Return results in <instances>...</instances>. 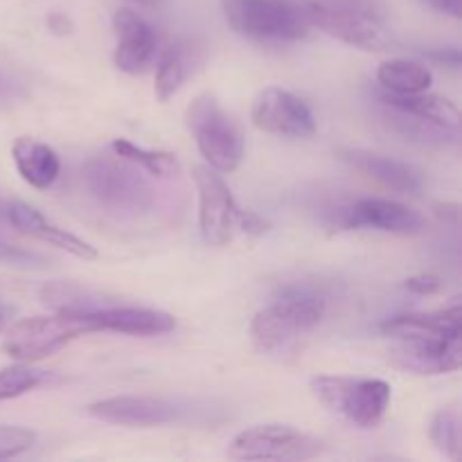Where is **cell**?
<instances>
[{"label":"cell","instance_id":"obj_27","mask_svg":"<svg viewBox=\"0 0 462 462\" xmlns=\"http://www.w3.org/2000/svg\"><path fill=\"white\" fill-rule=\"evenodd\" d=\"M45 379H48V374L43 370H34L30 365L21 364V361L16 365L3 368L0 370V402L16 400L25 393L34 391Z\"/></svg>","mask_w":462,"mask_h":462},{"label":"cell","instance_id":"obj_31","mask_svg":"<svg viewBox=\"0 0 462 462\" xmlns=\"http://www.w3.org/2000/svg\"><path fill=\"white\" fill-rule=\"evenodd\" d=\"M404 287L409 291L418 293V296H433V293L442 291V280L438 275L431 273H422V275H413L404 282Z\"/></svg>","mask_w":462,"mask_h":462},{"label":"cell","instance_id":"obj_1","mask_svg":"<svg viewBox=\"0 0 462 462\" xmlns=\"http://www.w3.org/2000/svg\"><path fill=\"white\" fill-rule=\"evenodd\" d=\"M310 388L329 413L359 429L379 427L393 400L391 383L383 379L319 374L311 379Z\"/></svg>","mask_w":462,"mask_h":462},{"label":"cell","instance_id":"obj_14","mask_svg":"<svg viewBox=\"0 0 462 462\" xmlns=\"http://www.w3.org/2000/svg\"><path fill=\"white\" fill-rule=\"evenodd\" d=\"M113 30L117 36L116 66L126 75H140L147 70L156 54V32L131 9H117L113 14Z\"/></svg>","mask_w":462,"mask_h":462},{"label":"cell","instance_id":"obj_8","mask_svg":"<svg viewBox=\"0 0 462 462\" xmlns=\"http://www.w3.org/2000/svg\"><path fill=\"white\" fill-rule=\"evenodd\" d=\"M323 451L319 438L287 424L244 429L228 445V456L235 460H311Z\"/></svg>","mask_w":462,"mask_h":462},{"label":"cell","instance_id":"obj_24","mask_svg":"<svg viewBox=\"0 0 462 462\" xmlns=\"http://www.w3.org/2000/svg\"><path fill=\"white\" fill-rule=\"evenodd\" d=\"M111 149L116 156L134 162L135 167L144 170L147 174L161 176V179H170V176L179 174V161H176L174 153L170 152H158V149L140 147V144L129 143V140H122V138L113 140Z\"/></svg>","mask_w":462,"mask_h":462},{"label":"cell","instance_id":"obj_16","mask_svg":"<svg viewBox=\"0 0 462 462\" xmlns=\"http://www.w3.org/2000/svg\"><path fill=\"white\" fill-rule=\"evenodd\" d=\"M95 332H116L126 337H158L176 328V319L167 311L149 307H99L90 311Z\"/></svg>","mask_w":462,"mask_h":462},{"label":"cell","instance_id":"obj_28","mask_svg":"<svg viewBox=\"0 0 462 462\" xmlns=\"http://www.w3.org/2000/svg\"><path fill=\"white\" fill-rule=\"evenodd\" d=\"M36 445V433L25 427L0 424V460L16 458Z\"/></svg>","mask_w":462,"mask_h":462},{"label":"cell","instance_id":"obj_3","mask_svg":"<svg viewBox=\"0 0 462 462\" xmlns=\"http://www.w3.org/2000/svg\"><path fill=\"white\" fill-rule=\"evenodd\" d=\"M228 25L253 41H300L310 34L302 0H219Z\"/></svg>","mask_w":462,"mask_h":462},{"label":"cell","instance_id":"obj_12","mask_svg":"<svg viewBox=\"0 0 462 462\" xmlns=\"http://www.w3.org/2000/svg\"><path fill=\"white\" fill-rule=\"evenodd\" d=\"M427 226L422 212L388 199H359L338 215V228L343 230L373 228L393 235H422Z\"/></svg>","mask_w":462,"mask_h":462},{"label":"cell","instance_id":"obj_23","mask_svg":"<svg viewBox=\"0 0 462 462\" xmlns=\"http://www.w3.org/2000/svg\"><path fill=\"white\" fill-rule=\"evenodd\" d=\"M377 79L391 95H413L429 90L433 75L427 66L411 59H391L377 70Z\"/></svg>","mask_w":462,"mask_h":462},{"label":"cell","instance_id":"obj_29","mask_svg":"<svg viewBox=\"0 0 462 462\" xmlns=\"http://www.w3.org/2000/svg\"><path fill=\"white\" fill-rule=\"evenodd\" d=\"M27 95L25 81L14 72L0 68V108H9Z\"/></svg>","mask_w":462,"mask_h":462},{"label":"cell","instance_id":"obj_4","mask_svg":"<svg viewBox=\"0 0 462 462\" xmlns=\"http://www.w3.org/2000/svg\"><path fill=\"white\" fill-rule=\"evenodd\" d=\"M185 122L212 170L230 174L242 165L244 135L215 95L201 93L194 97L185 113Z\"/></svg>","mask_w":462,"mask_h":462},{"label":"cell","instance_id":"obj_36","mask_svg":"<svg viewBox=\"0 0 462 462\" xmlns=\"http://www.w3.org/2000/svg\"><path fill=\"white\" fill-rule=\"evenodd\" d=\"M3 328H5V314L0 311V329H3Z\"/></svg>","mask_w":462,"mask_h":462},{"label":"cell","instance_id":"obj_6","mask_svg":"<svg viewBox=\"0 0 462 462\" xmlns=\"http://www.w3.org/2000/svg\"><path fill=\"white\" fill-rule=\"evenodd\" d=\"M325 316V300L314 291L293 289L280 300L260 310L251 323V337L260 350L271 352L293 338L310 334Z\"/></svg>","mask_w":462,"mask_h":462},{"label":"cell","instance_id":"obj_15","mask_svg":"<svg viewBox=\"0 0 462 462\" xmlns=\"http://www.w3.org/2000/svg\"><path fill=\"white\" fill-rule=\"evenodd\" d=\"M5 217H7V221L18 230V233L30 235V237L34 239H41V242L61 248V251L70 253V255L75 257H81V260H95V257H97V248H95L93 244L77 237V235L68 233L66 228H59L57 224L45 219L36 208L27 206V203L23 201L7 203Z\"/></svg>","mask_w":462,"mask_h":462},{"label":"cell","instance_id":"obj_7","mask_svg":"<svg viewBox=\"0 0 462 462\" xmlns=\"http://www.w3.org/2000/svg\"><path fill=\"white\" fill-rule=\"evenodd\" d=\"M311 27L359 50H391L395 36L377 14L338 0H302Z\"/></svg>","mask_w":462,"mask_h":462},{"label":"cell","instance_id":"obj_30","mask_svg":"<svg viewBox=\"0 0 462 462\" xmlns=\"http://www.w3.org/2000/svg\"><path fill=\"white\" fill-rule=\"evenodd\" d=\"M0 262L12 266H39L43 260L39 255H34V253L23 251V248L12 246V244L0 239Z\"/></svg>","mask_w":462,"mask_h":462},{"label":"cell","instance_id":"obj_9","mask_svg":"<svg viewBox=\"0 0 462 462\" xmlns=\"http://www.w3.org/2000/svg\"><path fill=\"white\" fill-rule=\"evenodd\" d=\"M192 179L199 192V228L203 239L212 246H226L237 233L242 208L217 170L194 165Z\"/></svg>","mask_w":462,"mask_h":462},{"label":"cell","instance_id":"obj_5","mask_svg":"<svg viewBox=\"0 0 462 462\" xmlns=\"http://www.w3.org/2000/svg\"><path fill=\"white\" fill-rule=\"evenodd\" d=\"M95 334L88 314L32 316L14 323L3 341L5 355L21 364H32L54 355L68 343Z\"/></svg>","mask_w":462,"mask_h":462},{"label":"cell","instance_id":"obj_26","mask_svg":"<svg viewBox=\"0 0 462 462\" xmlns=\"http://www.w3.org/2000/svg\"><path fill=\"white\" fill-rule=\"evenodd\" d=\"M185 81V61L183 54L176 45H170L165 52L161 54V61L156 68V97L161 102H167L179 93V88Z\"/></svg>","mask_w":462,"mask_h":462},{"label":"cell","instance_id":"obj_20","mask_svg":"<svg viewBox=\"0 0 462 462\" xmlns=\"http://www.w3.org/2000/svg\"><path fill=\"white\" fill-rule=\"evenodd\" d=\"M382 104L393 108H400V111L413 113V116L422 117V120L433 122V125H440L445 129L460 131V111L451 99L440 97V95H433L422 90V93L413 95H382Z\"/></svg>","mask_w":462,"mask_h":462},{"label":"cell","instance_id":"obj_19","mask_svg":"<svg viewBox=\"0 0 462 462\" xmlns=\"http://www.w3.org/2000/svg\"><path fill=\"white\" fill-rule=\"evenodd\" d=\"M12 158L21 179L36 189L52 188L61 171L59 153L34 138H18L12 144Z\"/></svg>","mask_w":462,"mask_h":462},{"label":"cell","instance_id":"obj_35","mask_svg":"<svg viewBox=\"0 0 462 462\" xmlns=\"http://www.w3.org/2000/svg\"><path fill=\"white\" fill-rule=\"evenodd\" d=\"M138 3H143V5H156L158 0H138Z\"/></svg>","mask_w":462,"mask_h":462},{"label":"cell","instance_id":"obj_34","mask_svg":"<svg viewBox=\"0 0 462 462\" xmlns=\"http://www.w3.org/2000/svg\"><path fill=\"white\" fill-rule=\"evenodd\" d=\"M5 210H7V203L0 201V217H5Z\"/></svg>","mask_w":462,"mask_h":462},{"label":"cell","instance_id":"obj_18","mask_svg":"<svg viewBox=\"0 0 462 462\" xmlns=\"http://www.w3.org/2000/svg\"><path fill=\"white\" fill-rule=\"evenodd\" d=\"M382 332L386 337H409V334H429V337H460L462 332V307L460 298L451 305L436 311H418V314H402L383 320Z\"/></svg>","mask_w":462,"mask_h":462},{"label":"cell","instance_id":"obj_32","mask_svg":"<svg viewBox=\"0 0 462 462\" xmlns=\"http://www.w3.org/2000/svg\"><path fill=\"white\" fill-rule=\"evenodd\" d=\"M239 228L248 235H264L266 221L262 219V217H257L255 212L242 210V215H239Z\"/></svg>","mask_w":462,"mask_h":462},{"label":"cell","instance_id":"obj_17","mask_svg":"<svg viewBox=\"0 0 462 462\" xmlns=\"http://www.w3.org/2000/svg\"><path fill=\"white\" fill-rule=\"evenodd\" d=\"M338 158L364 176L377 180L383 188L395 189V192L415 194L422 188L418 171L404 162L393 161V158L379 156V153L365 152V149H341Z\"/></svg>","mask_w":462,"mask_h":462},{"label":"cell","instance_id":"obj_11","mask_svg":"<svg viewBox=\"0 0 462 462\" xmlns=\"http://www.w3.org/2000/svg\"><path fill=\"white\" fill-rule=\"evenodd\" d=\"M391 359L400 368L418 374L456 373L462 365V337H429L409 334L393 338Z\"/></svg>","mask_w":462,"mask_h":462},{"label":"cell","instance_id":"obj_13","mask_svg":"<svg viewBox=\"0 0 462 462\" xmlns=\"http://www.w3.org/2000/svg\"><path fill=\"white\" fill-rule=\"evenodd\" d=\"M88 415L117 427H165L180 418V409L170 400L152 395H116L88 404Z\"/></svg>","mask_w":462,"mask_h":462},{"label":"cell","instance_id":"obj_25","mask_svg":"<svg viewBox=\"0 0 462 462\" xmlns=\"http://www.w3.org/2000/svg\"><path fill=\"white\" fill-rule=\"evenodd\" d=\"M431 440L438 449L451 460H460L462 449V427L458 409H440L431 420Z\"/></svg>","mask_w":462,"mask_h":462},{"label":"cell","instance_id":"obj_10","mask_svg":"<svg viewBox=\"0 0 462 462\" xmlns=\"http://www.w3.org/2000/svg\"><path fill=\"white\" fill-rule=\"evenodd\" d=\"M251 120L260 131L284 138H311L316 134V117L310 104L275 86L253 99Z\"/></svg>","mask_w":462,"mask_h":462},{"label":"cell","instance_id":"obj_2","mask_svg":"<svg viewBox=\"0 0 462 462\" xmlns=\"http://www.w3.org/2000/svg\"><path fill=\"white\" fill-rule=\"evenodd\" d=\"M84 183L90 197L111 212L143 215L156 201V189L140 167L120 156L90 158L84 165Z\"/></svg>","mask_w":462,"mask_h":462},{"label":"cell","instance_id":"obj_21","mask_svg":"<svg viewBox=\"0 0 462 462\" xmlns=\"http://www.w3.org/2000/svg\"><path fill=\"white\" fill-rule=\"evenodd\" d=\"M383 106V122L391 126L395 134H400L402 138L413 140V143L429 144V147H449V144L458 143L460 131L445 129L440 125H433V122L422 120V117L413 116V113L400 111V108Z\"/></svg>","mask_w":462,"mask_h":462},{"label":"cell","instance_id":"obj_22","mask_svg":"<svg viewBox=\"0 0 462 462\" xmlns=\"http://www.w3.org/2000/svg\"><path fill=\"white\" fill-rule=\"evenodd\" d=\"M41 302L57 314H90L104 307L102 296L93 289L66 280H52L39 291Z\"/></svg>","mask_w":462,"mask_h":462},{"label":"cell","instance_id":"obj_33","mask_svg":"<svg viewBox=\"0 0 462 462\" xmlns=\"http://www.w3.org/2000/svg\"><path fill=\"white\" fill-rule=\"evenodd\" d=\"M422 3L427 5V7L436 9V12L447 14V16H462V0H422Z\"/></svg>","mask_w":462,"mask_h":462}]
</instances>
